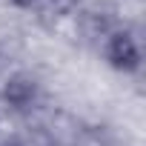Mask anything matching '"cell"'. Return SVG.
I'll use <instances>...</instances> for the list:
<instances>
[{
	"mask_svg": "<svg viewBox=\"0 0 146 146\" xmlns=\"http://www.w3.org/2000/svg\"><path fill=\"white\" fill-rule=\"evenodd\" d=\"M32 95H35V83L26 80V78H12V80L6 83V98H9V103H15V106H26V103L32 100Z\"/></svg>",
	"mask_w": 146,
	"mask_h": 146,
	"instance_id": "obj_2",
	"label": "cell"
},
{
	"mask_svg": "<svg viewBox=\"0 0 146 146\" xmlns=\"http://www.w3.org/2000/svg\"><path fill=\"white\" fill-rule=\"evenodd\" d=\"M109 63L120 72H135L140 66V49L129 35H115L109 40Z\"/></svg>",
	"mask_w": 146,
	"mask_h": 146,
	"instance_id": "obj_1",
	"label": "cell"
}]
</instances>
